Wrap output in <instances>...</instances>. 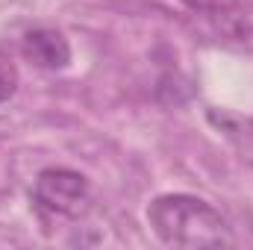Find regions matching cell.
I'll use <instances>...</instances> for the list:
<instances>
[{"mask_svg": "<svg viewBox=\"0 0 253 250\" xmlns=\"http://www.w3.org/2000/svg\"><path fill=\"white\" fill-rule=\"evenodd\" d=\"M27 53L44 68H62L71 56L68 42L56 30H36L27 36Z\"/></svg>", "mask_w": 253, "mask_h": 250, "instance_id": "obj_3", "label": "cell"}, {"mask_svg": "<svg viewBox=\"0 0 253 250\" xmlns=\"http://www.w3.org/2000/svg\"><path fill=\"white\" fill-rule=\"evenodd\" d=\"M88 200V183L85 177L74 171H42L36 183V203L42 212L56 215V218H74L80 215L83 203Z\"/></svg>", "mask_w": 253, "mask_h": 250, "instance_id": "obj_2", "label": "cell"}, {"mask_svg": "<svg viewBox=\"0 0 253 250\" xmlns=\"http://www.w3.org/2000/svg\"><path fill=\"white\" fill-rule=\"evenodd\" d=\"M147 221L153 233L174 248H221L233 242L221 212L191 194L156 197L147 209Z\"/></svg>", "mask_w": 253, "mask_h": 250, "instance_id": "obj_1", "label": "cell"}, {"mask_svg": "<svg viewBox=\"0 0 253 250\" xmlns=\"http://www.w3.org/2000/svg\"><path fill=\"white\" fill-rule=\"evenodd\" d=\"M15 88H18V68H15V62L0 50V103L9 100V97L15 94Z\"/></svg>", "mask_w": 253, "mask_h": 250, "instance_id": "obj_4", "label": "cell"}]
</instances>
